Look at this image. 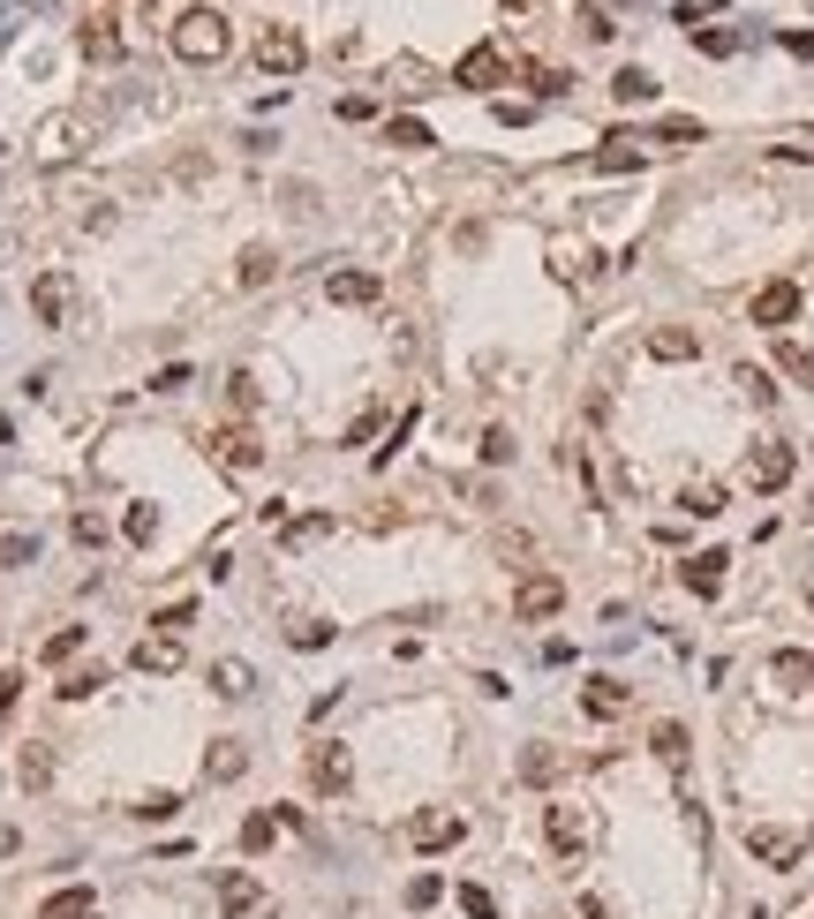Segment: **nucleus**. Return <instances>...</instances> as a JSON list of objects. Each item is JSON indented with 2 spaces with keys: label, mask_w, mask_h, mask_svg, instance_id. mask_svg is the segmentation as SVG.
<instances>
[{
  "label": "nucleus",
  "mask_w": 814,
  "mask_h": 919,
  "mask_svg": "<svg viewBox=\"0 0 814 919\" xmlns=\"http://www.w3.org/2000/svg\"><path fill=\"white\" fill-rule=\"evenodd\" d=\"M173 61H189V68H212V61H226V45H234V31H226V15L219 8H189V15H173Z\"/></svg>",
  "instance_id": "obj_1"
},
{
  "label": "nucleus",
  "mask_w": 814,
  "mask_h": 919,
  "mask_svg": "<svg viewBox=\"0 0 814 919\" xmlns=\"http://www.w3.org/2000/svg\"><path fill=\"white\" fill-rule=\"evenodd\" d=\"M347 784H355V761H347V747H340V739H317V747H309V792L340 799Z\"/></svg>",
  "instance_id": "obj_2"
},
{
  "label": "nucleus",
  "mask_w": 814,
  "mask_h": 919,
  "mask_svg": "<svg viewBox=\"0 0 814 919\" xmlns=\"http://www.w3.org/2000/svg\"><path fill=\"white\" fill-rule=\"evenodd\" d=\"M514 611L528 619V626L558 619V611H565V581H558V573H528V581H520V595H514Z\"/></svg>",
  "instance_id": "obj_3"
},
{
  "label": "nucleus",
  "mask_w": 814,
  "mask_h": 919,
  "mask_svg": "<svg viewBox=\"0 0 814 919\" xmlns=\"http://www.w3.org/2000/svg\"><path fill=\"white\" fill-rule=\"evenodd\" d=\"M747 317H754L762 332H784V325L800 317V287H792V279H770V287L754 294V309H747Z\"/></svg>",
  "instance_id": "obj_4"
},
{
  "label": "nucleus",
  "mask_w": 814,
  "mask_h": 919,
  "mask_svg": "<svg viewBox=\"0 0 814 919\" xmlns=\"http://www.w3.org/2000/svg\"><path fill=\"white\" fill-rule=\"evenodd\" d=\"M747 852H754L762 867H800L807 836H800V830H770V822H762V830H747Z\"/></svg>",
  "instance_id": "obj_5"
},
{
  "label": "nucleus",
  "mask_w": 814,
  "mask_h": 919,
  "mask_svg": "<svg viewBox=\"0 0 814 919\" xmlns=\"http://www.w3.org/2000/svg\"><path fill=\"white\" fill-rule=\"evenodd\" d=\"M453 84H461V91L506 84V53H498V45H468V53H461V68H453Z\"/></svg>",
  "instance_id": "obj_6"
},
{
  "label": "nucleus",
  "mask_w": 814,
  "mask_h": 919,
  "mask_svg": "<svg viewBox=\"0 0 814 919\" xmlns=\"http://www.w3.org/2000/svg\"><path fill=\"white\" fill-rule=\"evenodd\" d=\"M468 836V822L453 814V806H430V814H415V852H453Z\"/></svg>",
  "instance_id": "obj_7"
},
{
  "label": "nucleus",
  "mask_w": 814,
  "mask_h": 919,
  "mask_svg": "<svg viewBox=\"0 0 814 919\" xmlns=\"http://www.w3.org/2000/svg\"><path fill=\"white\" fill-rule=\"evenodd\" d=\"M219 905H226V919H272V897H264V889L242 875V867L219 881Z\"/></svg>",
  "instance_id": "obj_8"
},
{
  "label": "nucleus",
  "mask_w": 814,
  "mask_h": 919,
  "mask_svg": "<svg viewBox=\"0 0 814 919\" xmlns=\"http://www.w3.org/2000/svg\"><path fill=\"white\" fill-rule=\"evenodd\" d=\"M543 836H551L558 859H573V852L589 844V814H581V806H551V814H543Z\"/></svg>",
  "instance_id": "obj_9"
},
{
  "label": "nucleus",
  "mask_w": 814,
  "mask_h": 919,
  "mask_svg": "<svg viewBox=\"0 0 814 919\" xmlns=\"http://www.w3.org/2000/svg\"><path fill=\"white\" fill-rule=\"evenodd\" d=\"M257 68L264 76H295L302 68V31H264L257 39Z\"/></svg>",
  "instance_id": "obj_10"
},
{
  "label": "nucleus",
  "mask_w": 814,
  "mask_h": 919,
  "mask_svg": "<svg viewBox=\"0 0 814 919\" xmlns=\"http://www.w3.org/2000/svg\"><path fill=\"white\" fill-rule=\"evenodd\" d=\"M747 483H754V490H784V483H792V445H754Z\"/></svg>",
  "instance_id": "obj_11"
},
{
  "label": "nucleus",
  "mask_w": 814,
  "mask_h": 919,
  "mask_svg": "<svg viewBox=\"0 0 814 919\" xmlns=\"http://www.w3.org/2000/svg\"><path fill=\"white\" fill-rule=\"evenodd\" d=\"M39 919H98V889H91V881H68V889H53L39 905Z\"/></svg>",
  "instance_id": "obj_12"
},
{
  "label": "nucleus",
  "mask_w": 814,
  "mask_h": 919,
  "mask_svg": "<svg viewBox=\"0 0 814 919\" xmlns=\"http://www.w3.org/2000/svg\"><path fill=\"white\" fill-rule=\"evenodd\" d=\"M212 453L226 460V467H264V445H257V430H250V422L219 430V437H212Z\"/></svg>",
  "instance_id": "obj_13"
},
{
  "label": "nucleus",
  "mask_w": 814,
  "mask_h": 919,
  "mask_svg": "<svg viewBox=\"0 0 814 919\" xmlns=\"http://www.w3.org/2000/svg\"><path fill=\"white\" fill-rule=\"evenodd\" d=\"M129 664L151 670V678H167V670H181V641H173V633H151V641H136V648H129Z\"/></svg>",
  "instance_id": "obj_14"
},
{
  "label": "nucleus",
  "mask_w": 814,
  "mask_h": 919,
  "mask_svg": "<svg viewBox=\"0 0 814 919\" xmlns=\"http://www.w3.org/2000/svg\"><path fill=\"white\" fill-rule=\"evenodd\" d=\"M770 678H776V686H792V694H814V656H807V648H776Z\"/></svg>",
  "instance_id": "obj_15"
},
{
  "label": "nucleus",
  "mask_w": 814,
  "mask_h": 919,
  "mask_svg": "<svg viewBox=\"0 0 814 919\" xmlns=\"http://www.w3.org/2000/svg\"><path fill=\"white\" fill-rule=\"evenodd\" d=\"M725 566H731L725 550H701V558H686V566H679V581L694 588V595H717V588H725Z\"/></svg>",
  "instance_id": "obj_16"
},
{
  "label": "nucleus",
  "mask_w": 814,
  "mask_h": 919,
  "mask_svg": "<svg viewBox=\"0 0 814 919\" xmlns=\"http://www.w3.org/2000/svg\"><path fill=\"white\" fill-rule=\"evenodd\" d=\"M581 709H589V716H626V709H634V694H626L619 678H589V686H581Z\"/></svg>",
  "instance_id": "obj_17"
},
{
  "label": "nucleus",
  "mask_w": 814,
  "mask_h": 919,
  "mask_svg": "<svg viewBox=\"0 0 814 919\" xmlns=\"http://www.w3.org/2000/svg\"><path fill=\"white\" fill-rule=\"evenodd\" d=\"M648 355H656V362H694L701 339L686 332V325H656V332H648Z\"/></svg>",
  "instance_id": "obj_18"
},
{
  "label": "nucleus",
  "mask_w": 814,
  "mask_h": 919,
  "mask_svg": "<svg viewBox=\"0 0 814 919\" xmlns=\"http://www.w3.org/2000/svg\"><path fill=\"white\" fill-rule=\"evenodd\" d=\"M31 309H39V325H61V317H68V279L45 272L39 287H31Z\"/></svg>",
  "instance_id": "obj_19"
},
{
  "label": "nucleus",
  "mask_w": 814,
  "mask_h": 919,
  "mask_svg": "<svg viewBox=\"0 0 814 919\" xmlns=\"http://www.w3.org/2000/svg\"><path fill=\"white\" fill-rule=\"evenodd\" d=\"M332 302H340V309H362V302H378V272H332Z\"/></svg>",
  "instance_id": "obj_20"
},
{
  "label": "nucleus",
  "mask_w": 814,
  "mask_h": 919,
  "mask_svg": "<svg viewBox=\"0 0 814 919\" xmlns=\"http://www.w3.org/2000/svg\"><path fill=\"white\" fill-rule=\"evenodd\" d=\"M242 769H250V753H242V739H219V747L204 753V777H212V784H234Z\"/></svg>",
  "instance_id": "obj_21"
},
{
  "label": "nucleus",
  "mask_w": 814,
  "mask_h": 919,
  "mask_svg": "<svg viewBox=\"0 0 814 919\" xmlns=\"http://www.w3.org/2000/svg\"><path fill=\"white\" fill-rule=\"evenodd\" d=\"M272 272H279V256L264 250V242H250V250L234 256V279H242V287H272Z\"/></svg>",
  "instance_id": "obj_22"
},
{
  "label": "nucleus",
  "mask_w": 814,
  "mask_h": 919,
  "mask_svg": "<svg viewBox=\"0 0 814 919\" xmlns=\"http://www.w3.org/2000/svg\"><path fill=\"white\" fill-rule=\"evenodd\" d=\"M558 777H565V753H551V747L520 753V784H558Z\"/></svg>",
  "instance_id": "obj_23"
},
{
  "label": "nucleus",
  "mask_w": 814,
  "mask_h": 919,
  "mask_svg": "<svg viewBox=\"0 0 814 919\" xmlns=\"http://www.w3.org/2000/svg\"><path fill=\"white\" fill-rule=\"evenodd\" d=\"M776 370L807 384V377H814V347H807V339H792V332H784V339H776Z\"/></svg>",
  "instance_id": "obj_24"
},
{
  "label": "nucleus",
  "mask_w": 814,
  "mask_h": 919,
  "mask_svg": "<svg viewBox=\"0 0 814 919\" xmlns=\"http://www.w3.org/2000/svg\"><path fill=\"white\" fill-rule=\"evenodd\" d=\"M648 747H656V761H672V769H686V723H672V716H664V723L648 731Z\"/></svg>",
  "instance_id": "obj_25"
},
{
  "label": "nucleus",
  "mask_w": 814,
  "mask_h": 919,
  "mask_svg": "<svg viewBox=\"0 0 814 919\" xmlns=\"http://www.w3.org/2000/svg\"><path fill=\"white\" fill-rule=\"evenodd\" d=\"M642 167V151H634V136H611V144H603L596 151V173H634Z\"/></svg>",
  "instance_id": "obj_26"
},
{
  "label": "nucleus",
  "mask_w": 814,
  "mask_h": 919,
  "mask_svg": "<svg viewBox=\"0 0 814 919\" xmlns=\"http://www.w3.org/2000/svg\"><path fill=\"white\" fill-rule=\"evenodd\" d=\"M611 91H619V106H642V98H656V76H648V68H619Z\"/></svg>",
  "instance_id": "obj_27"
},
{
  "label": "nucleus",
  "mask_w": 814,
  "mask_h": 919,
  "mask_svg": "<svg viewBox=\"0 0 814 919\" xmlns=\"http://www.w3.org/2000/svg\"><path fill=\"white\" fill-rule=\"evenodd\" d=\"M272 844H279V814H250V822H242V852L257 859V852H272Z\"/></svg>",
  "instance_id": "obj_28"
},
{
  "label": "nucleus",
  "mask_w": 814,
  "mask_h": 919,
  "mask_svg": "<svg viewBox=\"0 0 814 919\" xmlns=\"http://www.w3.org/2000/svg\"><path fill=\"white\" fill-rule=\"evenodd\" d=\"M15 777H23V792H45V784H53V761H45V747H23Z\"/></svg>",
  "instance_id": "obj_29"
},
{
  "label": "nucleus",
  "mask_w": 814,
  "mask_h": 919,
  "mask_svg": "<svg viewBox=\"0 0 814 919\" xmlns=\"http://www.w3.org/2000/svg\"><path fill=\"white\" fill-rule=\"evenodd\" d=\"M385 144H400V151H430L437 136H430L423 122H408V114H400V122H385Z\"/></svg>",
  "instance_id": "obj_30"
},
{
  "label": "nucleus",
  "mask_w": 814,
  "mask_h": 919,
  "mask_svg": "<svg viewBox=\"0 0 814 919\" xmlns=\"http://www.w3.org/2000/svg\"><path fill=\"white\" fill-rule=\"evenodd\" d=\"M121 536H129V543H151V536H159V505H129Z\"/></svg>",
  "instance_id": "obj_31"
},
{
  "label": "nucleus",
  "mask_w": 814,
  "mask_h": 919,
  "mask_svg": "<svg viewBox=\"0 0 814 919\" xmlns=\"http://www.w3.org/2000/svg\"><path fill=\"white\" fill-rule=\"evenodd\" d=\"M686 513H694V520H717V513H725V490H717V483H709V490H701V483H694V490H686Z\"/></svg>",
  "instance_id": "obj_32"
},
{
  "label": "nucleus",
  "mask_w": 814,
  "mask_h": 919,
  "mask_svg": "<svg viewBox=\"0 0 814 919\" xmlns=\"http://www.w3.org/2000/svg\"><path fill=\"white\" fill-rule=\"evenodd\" d=\"M84 53H91V61H114V53H121L114 23H84Z\"/></svg>",
  "instance_id": "obj_33"
},
{
  "label": "nucleus",
  "mask_w": 814,
  "mask_h": 919,
  "mask_svg": "<svg viewBox=\"0 0 814 919\" xmlns=\"http://www.w3.org/2000/svg\"><path fill=\"white\" fill-rule=\"evenodd\" d=\"M129 814H144V822H173V814H181V799H173V792H144Z\"/></svg>",
  "instance_id": "obj_34"
},
{
  "label": "nucleus",
  "mask_w": 814,
  "mask_h": 919,
  "mask_svg": "<svg viewBox=\"0 0 814 919\" xmlns=\"http://www.w3.org/2000/svg\"><path fill=\"white\" fill-rule=\"evenodd\" d=\"M317 536H332V513H302V520H287V543H317Z\"/></svg>",
  "instance_id": "obj_35"
},
{
  "label": "nucleus",
  "mask_w": 814,
  "mask_h": 919,
  "mask_svg": "<svg viewBox=\"0 0 814 919\" xmlns=\"http://www.w3.org/2000/svg\"><path fill=\"white\" fill-rule=\"evenodd\" d=\"M76 648H84V626H61V633H53V641L39 648V656H45V664H68Z\"/></svg>",
  "instance_id": "obj_36"
},
{
  "label": "nucleus",
  "mask_w": 814,
  "mask_h": 919,
  "mask_svg": "<svg viewBox=\"0 0 814 919\" xmlns=\"http://www.w3.org/2000/svg\"><path fill=\"white\" fill-rule=\"evenodd\" d=\"M98 686H106V670H68V678H61V701H84Z\"/></svg>",
  "instance_id": "obj_37"
},
{
  "label": "nucleus",
  "mask_w": 814,
  "mask_h": 919,
  "mask_svg": "<svg viewBox=\"0 0 814 919\" xmlns=\"http://www.w3.org/2000/svg\"><path fill=\"white\" fill-rule=\"evenodd\" d=\"M212 686L219 694H250V664H212Z\"/></svg>",
  "instance_id": "obj_38"
},
{
  "label": "nucleus",
  "mask_w": 814,
  "mask_h": 919,
  "mask_svg": "<svg viewBox=\"0 0 814 919\" xmlns=\"http://www.w3.org/2000/svg\"><path fill=\"white\" fill-rule=\"evenodd\" d=\"M528 84L543 91V98H565V91H573V76H565V68H528Z\"/></svg>",
  "instance_id": "obj_39"
},
{
  "label": "nucleus",
  "mask_w": 814,
  "mask_h": 919,
  "mask_svg": "<svg viewBox=\"0 0 814 919\" xmlns=\"http://www.w3.org/2000/svg\"><path fill=\"white\" fill-rule=\"evenodd\" d=\"M461 912H468V919H498V897H490V889H475V881H468V889H461Z\"/></svg>",
  "instance_id": "obj_40"
},
{
  "label": "nucleus",
  "mask_w": 814,
  "mask_h": 919,
  "mask_svg": "<svg viewBox=\"0 0 814 919\" xmlns=\"http://www.w3.org/2000/svg\"><path fill=\"white\" fill-rule=\"evenodd\" d=\"M656 144H701V122H656Z\"/></svg>",
  "instance_id": "obj_41"
},
{
  "label": "nucleus",
  "mask_w": 814,
  "mask_h": 919,
  "mask_svg": "<svg viewBox=\"0 0 814 919\" xmlns=\"http://www.w3.org/2000/svg\"><path fill=\"white\" fill-rule=\"evenodd\" d=\"M31 558H39V536H8L0 543V566H31Z\"/></svg>",
  "instance_id": "obj_42"
},
{
  "label": "nucleus",
  "mask_w": 814,
  "mask_h": 919,
  "mask_svg": "<svg viewBox=\"0 0 814 919\" xmlns=\"http://www.w3.org/2000/svg\"><path fill=\"white\" fill-rule=\"evenodd\" d=\"M483 460L506 467V460H514V437H506V430H483Z\"/></svg>",
  "instance_id": "obj_43"
},
{
  "label": "nucleus",
  "mask_w": 814,
  "mask_h": 919,
  "mask_svg": "<svg viewBox=\"0 0 814 919\" xmlns=\"http://www.w3.org/2000/svg\"><path fill=\"white\" fill-rule=\"evenodd\" d=\"M76 543H106V520H98V513H76Z\"/></svg>",
  "instance_id": "obj_44"
},
{
  "label": "nucleus",
  "mask_w": 814,
  "mask_h": 919,
  "mask_svg": "<svg viewBox=\"0 0 814 919\" xmlns=\"http://www.w3.org/2000/svg\"><path fill=\"white\" fill-rule=\"evenodd\" d=\"M226 400L234 408H257V377H226Z\"/></svg>",
  "instance_id": "obj_45"
},
{
  "label": "nucleus",
  "mask_w": 814,
  "mask_h": 919,
  "mask_svg": "<svg viewBox=\"0 0 814 919\" xmlns=\"http://www.w3.org/2000/svg\"><path fill=\"white\" fill-rule=\"evenodd\" d=\"M181 384H189V362H167V370L151 377V392H181Z\"/></svg>",
  "instance_id": "obj_46"
},
{
  "label": "nucleus",
  "mask_w": 814,
  "mask_h": 919,
  "mask_svg": "<svg viewBox=\"0 0 814 919\" xmlns=\"http://www.w3.org/2000/svg\"><path fill=\"white\" fill-rule=\"evenodd\" d=\"M694 45H701V53H717V61H725V53H731V45H739V39H731V31H694Z\"/></svg>",
  "instance_id": "obj_47"
},
{
  "label": "nucleus",
  "mask_w": 814,
  "mask_h": 919,
  "mask_svg": "<svg viewBox=\"0 0 814 919\" xmlns=\"http://www.w3.org/2000/svg\"><path fill=\"white\" fill-rule=\"evenodd\" d=\"M378 430H385V415L370 408V415H355V430H347V445H362V437H378Z\"/></svg>",
  "instance_id": "obj_48"
},
{
  "label": "nucleus",
  "mask_w": 814,
  "mask_h": 919,
  "mask_svg": "<svg viewBox=\"0 0 814 919\" xmlns=\"http://www.w3.org/2000/svg\"><path fill=\"white\" fill-rule=\"evenodd\" d=\"M408 905H415V912H423V905H437V881L415 875V881H408Z\"/></svg>",
  "instance_id": "obj_49"
},
{
  "label": "nucleus",
  "mask_w": 814,
  "mask_h": 919,
  "mask_svg": "<svg viewBox=\"0 0 814 919\" xmlns=\"http://www.w3.org/2000/svg\"><path fill=\"white\" fill-rule=\"evenodd\" d=\"M498 550H506L514 566H528V558H536V543H528V536H498Z\"/></svg>",
  "instance_id": "obj_50"
},
{
  "label": "nucleus",
  "mask_w": 814,
  "mask_h": 919,
  "mask_svg": "<svg viewBox=\"0 0 814 919\" xmlns=\"http://www.w3.org/2000/svg\"><path fill=\"white\" fill-rule=\"evenodd\" d=\"M784 53H800V61H814V31H784Z\"/></svg>",
  "instance_id": "obj_51"
},
{
  "label": "nucleus",
  "mask_w": 814,
  "mask_h": 919,
  "mask_svg": "<svg viewBox=\"0 0 814 919\" xmlns=\"http://www.w3.org/2000/svg\"><path fill=\"white\" fill-rule=\"evenodd\" d=\"M15 701H23V678H15V670H8V678H0V716L15 709Z\"/></svg>",
  "instance_id": "obj_52"
},
{
  "label": "nucleus",
  "mask_w": 814,
  "mask_h": 919,
  "mask_svg": "<svg viewBox=\"0 0 814 919\" xmlns=\"http://www.w3.org/2000/svg\"><path fill=\"white\" fill-rule=\"evenodd\" d=\"M581 919H611V905H603V897H581Z\"/></svg>",
  "instance_id": "obj_53"
},
{
  "label": "nucleus",
  "mask_w": 814,
  "mask_h": 919,
  "mask_svg": "<svg viewBox=\"0 0 814 919\" xmlns=\"http://www.w3.org/2000/svg\"><path fill=\"white\" fill-rule=\"evenodd\" d=\"M8 437H15V422H8V415H0V445H8Z\"/></svg>",
  "instance_id": "obj_54"
},
{
  "label": "nucleus",
  "mask_w": 814,
  "mask_h": 919,
  "mask_svg": "<svg viewBox=\"0 0 814 919\" xmlns=\"http://www.w3.org/2000/svg\"><path fill=\"white\" fill-rule=\"evenodd\" d=\"M498 8H536V0H498Z\"/></svg>",
  "instance_id": "obj_55"
}]
</instances>
